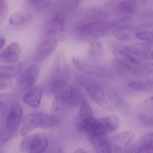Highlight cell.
Masks as SVG:
<instances>
[{"label":"cell","mask_w":153,"mask_h":153,"mask_svg":"<svg viewBox=\"0 0 153 153\" xmlns=\"http://www.w3.org/2000/svg\"><path fill=\"white\" fill-rule=\"evenodd\" d=\"M120 13L126 15H133L137 12V6L133 1H121L118 7Z\"/></svg>","instance_id":"cell-21"},{"label":"cell","mask_w":153,"mask_h":153,"mask_svg":"<svg viewBox=\"0 0 153 153\" xmlns=\"http://www.w3.org/2000/svg\"><path fill=\"white\" fill-rule=\"evenodd\" d=\"M32 18V16L28 12L18 11L10 17L9 21L14 25H21L29 22Z\"/></svg>","instance_id":"cell-20"},{"label":"cell","mask_w":153,"mask_h":153,"mask_svg":"<svg viewBox=\"0 0 153 153\" xmlns=\"http://www.w3.org/2000/svg\"><path fill=\"white\" fill-rule=\"evenodd\" d=\"M136 37L138 39L142 41H146L150 42L153 41V33L152 32L148 31H142L137 33Z\"/></svg>","instance_id":"cell-26"},{"label":"cell","mask_w":153,"mask_h":153,"mask_svg":"<svg viewBox=\"0 0 153 153\" xmlns=\"http://www.w3.org/2000/svg\"><path fill=\"white\" fill-rule=\"evenodd\" d=\"M51 91L54 99L63 104L66 107L76 105L80 100V95L70 83L62 79L53 81Z\"/></svg>","instance_id":"cell-2"},{"label":"cell","mask_w":153,"mask_h":153,"mask_svg":"<svg viewBox=\"0 0 153 153\" xmlns=\"http://www.w3.org/2000/svg\"><path fill=\"white\" fill-rule=\"evenodd\" d=\"M21 50L16 42L12 43L0 54V60L5 63H12L19 60Z\"/></svg>","instance_id":"cell-12"},{"label":"cell","mask_w":153,"mask_h":153,"mask_svg":"<svg viewBox=\"0 0 153 153\" xmlns=\"http://www.w3.org/2000/svg\"><path fill=\"white\" fill-rule=\"evenodd\" d=\"M136 153H153V152H137Z\"/></svg>","instance_id":"cell-33"},{"label":"cell","mask_w":153,"mask_h":153,"mask_svg":"<svg viewBox=\"0 0 153 153\" xmlns=\"http://www.w3.org/2000/svg\"><path fill=\"white\" fill-rule=\"evenodd\" d=\"M59 36L55 34L45 32L43 39L37 47L35 55V60L40 62L51 56L57 48Z\"/></svg>","instance_id":"cell-6"},{"label":"cell","mask_w":153,"mask_h":153,"mask_svg":"<svg viewBox=\"0 0 153 153\" xmlns=\"http://www.w3.org/2000/svg\"><path fill=\"white\" fill-rule=\"evenodd\" d=\"M65 19L61 13H57L49 19L46 25V32H51L59 35L63 31Z\"/></svg>","instance_id":"cell-16"},{"label":"cell","mask_w":153,"mask_h":153,"mask_svg":"<svg viewBox=\"0 0 153 153\" xmlns=\"http://www.w3.org/2000/svg\"><path fill=\"white\" fill-rule=\"evenodd\" d=\"M43 95V89L41 87H36L29 89L23 97L24 102L33 107H36L41 102Z\"/></svg>","instance_id":"cell-15"},{"label":"cell","mask_w":153,"mask_h":153,"mask_svg":"<svg viewBox=\"0 0 153 153\" xmlns=\"http://www.w3.org/2000/svg\"><path fill=\"white\" fill-rule=\"evenodd\" d=\"M29 6L36 10H41L45 9L50 6L51 3V1H41V0H32L28 1Z\"/></svg>","instance_id":"cell-23"},{"label":"cell","mask_w":153,"mask_h":153,"mask_svg":"<svg viewBox=\"0 0 153 153\" xmlns=\"http://www.w3.org/2000/svg\"><path fill=\"white\" fill-rule=\"evenodd\" d=\"M33 134L27 136L22 140L21 146H20V149L23 152L28 151V149L33 139Z\"/></svg>","instance_id":"cell-27"},{"label":"cell","mask_w":153,"mask_h":153,"mask_svg":"<svg viewBox=\"0 0 153 153\" xmlns=\"http://www.w3.org/2000/svg\"><path fill=\"white\" fill-rule=\"evenodd\" d=\"M8 108L7 105L2 101H0V117L1 119H4L7 117L8 113Z\"/></svg>","instance_id":"cell-28"},{"label":"cell","mask_w":153,"mask_h":153,"mask_svg":"<svg viewBox=\"0 0 153 153\" xmlns=\"http://www.w3.org/2000/svg\"><path fill=\"white\" fill-rule=\"evenodd\" d=\"M106 16L101 13H94L84 19L78 26V30L84 35L96 36L102 35L109 28Z\"/></svg>","instance_id":"cell-4"},{"label":"cell","mask_w":153,"mask_h":153,"mask_svg":"<svg viewBox=\"0 0 153 153\" xmlns=\"http://www.w3.org/2000/svg\"><path fill=\"white\" fill-rule=\"evenodd\" d=\"M6 85H4L3 84V82H0V90L1 89H3V88H6Z\"/></svg>","instance_id":"cell-32"},{"label":"cell","mask_w":153,"mask_h":153,"mask_svg":"<svg viewBox=\"0 0 153 153\" xmlns=\"http://www.w3.org/2000/svg\"><path fill=\"white\" fill-rule=\"evenodd\" d=\"M23 110L19 103L16 100L11 102L8 113L6 117L7 126L16 130L22 121Z\"/></svg>","instance_id":"cell-9"},{"label":"cell","mask_w":153,"mask_h":153,"mask_svg":"<svg viewBox=\"0 0 153 153\" xmlns=\"http://www.w3.org/2000/svg\"><path fill=\"white\" fill-rule=\"evenodd\" d=\"M128 85L132 89L138 91H146L150 86L147 82L137 79H131L129 81Z\"/></svg>","instance_id":"cell-22"},{"label":"cell","mask_w":153,"mask_h":153,"mask_svg":"<svg viewBox=\"0 0 153 153\" xmlns=\"http://www.w3.org/2000/svg\"><path fill=\"white\" fill-rule=\"evenodd\" d=\"M8 10L7 2L6 1L0 0V25H1L6 19Z\"/></svg>","instance_id":"cell-25"},{"label":"cell","mask_w":153,"mask_h":153,"mask_svg":"<svg viewBox=\"0 0 153 153\" xmlns=\"http://www.w3.org/2000/svg\"><path fill=\"white\" fill-rule=\"evenodd\" d=\"M48 140L44 132L33 134V139L28 149V153H43L48 147Z\"/></svg>","instance_id":"cell-13"},{"label":"cell","mask_w":153,"mask_h":153,"mask_svg":"<svg viewBox=\"0 0 153 153\" xmlns=\"http://www.w3.org/2000/svg\"><path fill=\"white\" fill-rule=\"evenodd\" d=\"M89 140L97 153H112L111 143L106 135H89Z\"/></svg>","instance_id":"cell-10"},{"label":"cell","mask_w":153,"mask_h":153,"mask_svg":"<svg viewBox=\"0 0 153 153\" xmlns=\"http://www.w3.org/2000/svg\"><path fill=\"white\" fill-rule=\"evenodd\" d=\"M6 42V40L4 37H0V50L2 48Z\"/></svg>","instance_id":"cell-31"},{"label":"cell","mask_w":153,"mask_h":153,"mask_svg":"<svg viewBox=\"0 0 153 153\" xmlns=\"http://www.w3.org/2000/svg\"><path fill=\"white\" fill-rule=\"evenodd\" d=\"M59 117L56 115L35 113L27 114L25 117L21 129L22 136H25L37 128H51L59 125Z\"/></svg>","instance_id":"cell-1"},{"label":"cell","mask_w":153,"mask_h":153,"mask_svg":"<svg viewBox=\"0 0 153 153\" xmlns=\"http://www.w3.org/2000/svg\"><path fill=\"white\" fill-rule=\"evenodd\" d=\"M22 64L0 67V82L5 81L16 76L22 69Z\"/></svg>","instance_id":"cell-18"},{"label":"cell","mask_w":153,"mask_h":153,"mask_svg":"<svg viewBox=\"0 0 153 153\" xmlns=\"http://www.w3.org/2000/svg\"><path fill=\"white\" fill-rule=\"evenodd\" d=\"M72 61L78 70L86 75L102 77L111 76V71L105 66L90 63L77 57H73Z\"/></svg>","instance_id":"cell-7"},{"label":"cell","mask_w":153,"mask_h":153,"mask_svg":"<svg viewBox=\"0 0 153 153\" xmlns=\"http://www.w3.org/2000/svg\"><path fill=\"white\" fill-rule=\"evenodd\" d=\"M135 134L131 131H123L113 139V143L115 148L125 149L134 140Z\"/></svg>","instance_id":"cell-17"},{"label":"cell","mask_w":153,"mask_h":153,"mask_svg":"<svg viewBox=\"0 0 153 153\" xmlns=\"http://www.w3.org/2000/svg\"><path fill=\"white\" fill-rule=\"evenodd\" d=\"M75 79L96 103L101 106H105L107 103L106 97L101 86L97 82L87 76L81 74L76 75Z\"/></svg>","instance_id":"cell-5"},{"label":"cell","mask_w":153,"mask_h":153,"mask_svg":"<svg viewBox=\"0 0 153 153\" xmlns=\"http://www.w3.org/2000/svg\"><path fill=\"white\" fill-rule=\"evenodd\" d=\"M73 153H89L87 151L83 149H78L74 151Z\"/></svg>","instance_id":"cell-30"},{"label":"cell","mask_w":153,"mask_h":153,"mask_svg":"<svg viewBox=\"0 0 153 153\" xmlns=\"http://www.w3.org/2000/svg\"><path fill=\"white\" fill-rule=\"evenodd\" d=\"M116 39L119 41H127L130 39L129 36L125 33L117 34L115 36Z\"/></svg>","instance_id":"cell-29"},{"label":"cell","mask_w":153,"mask_h":153,"mask_svg":"<svg viewBox=\"0 0 153 153\" xmlns=\"http://www.w3.org/2000/svg\"><path fill=\"white\" fill-rule=\"evenodd\" d=\"M153 133H147L140 138L131 149L134 153L153 152Z\"/></svg>","instance_id":"cell-14"},{"label":"cell","mask_w":153,"mask_h":153,"mask_svg":"<svg viewBox=\"0 0 153 153\" xmlns=\"http://www.w3.org/2000/svg\"><path fill=\"white\" fill-rule=\"evenodd\" d=\"M133 25V20L129 16H124L118 19L109 25V28L116 31L127 30Z\"/></svg>","instance_id":"cell-19"},{"label":"cell","mask_w":153,"mask_h":153,"mask_svg":"<svg viewBox=\"0 0 153 153\" xmlns=\"http://www.w3.org/2000/svg\"><path fill=\"white\" fill-rule=\"evenodd\" d=\"M75 125L76 129L80 132L89 135H96L98 133V119L94 117L93 110L86 101L81 103Z\"/></svg>","instance_id":"cell-3"},{"label":"cell","mask_w":153,"mask_h":153,"mask_svg":"<svg viewBox=\"0 0 153 153\" xmlns=\"http://www.w3.org/2000/svg\"><path fill=\"white\" fill-rule=\"evenodd\" d=\"M40 69L37 65H31L21 75L18 82V88L21 92L29 90L35 83L39 76Z\"/></svg>","instance_id":"cell-8"},{"label":"cell","mask_w":153,"mask_h":153,"mask_svg":"<svg viewBox=\"0 0 153 153\" xmlns=\"http://www.w3.org/2000/svg\"><path fill=\"white\" fill-rule=\"evenodd\" d=\"M15 131L7 126L0 128V140L7 142L10 140L14 136Z\"/></svg>","instance_id":"cell-24"},{"label":"cell","mask_w":153,"mask_h":153,"mask_svg":"<svg viewBox=\"0 0 153 153\" xmlns=\"http://www.w3.org/2000/svg\"><path fill=\"white\" fill-rule=\"evenodd\" d=\"M0 153H3L2 152H1V151H0Z\"/></svg>","instance_id":"cell-34"},{"label":"cell","mask_w":153,"mask_h":153,"mask_svg":"<svg viewBox=\"0 0 153 153\" xmlns=\"http://www.w3.org/2000/svg\"><path fill=\"white\" fill-rule=\"evenodd\" d=\"M99 134L106 135L116 130L120 127V119L115 115L99 118Z\"/></svg>","instance_id":"cell-11"}]
</instances>
